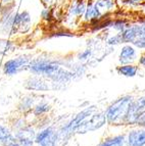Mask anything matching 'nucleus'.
Wrapping results in <instances>:
<instances>
[{"instance_id":"f257e3e1","label":"nucleus","mask_w":145,"mask_h":146,"mask_svg":"<svg viewBox=\"0 0 145 146\" xmlns=\"http://www.w3.org/2000/svg\"><path fill=\"white\" fill-rule=\"evenodd\" d=\"M28 68L34 75L47 77L57 82H63L70 77V74L67 73L65 70H61V66L55 60L51 59H33L30 61Z\"/></svg>"},{"instance_id":"f03ea898","label":"nucleus","mask_w":145,"mask_h":146,"mask_svg":"<svg viewBox=\"0 0 145 146\" xmlns=\"http://www.w3.org/2000/svg\"><path fill=\"white\" fill-rule=\"evenodd\" d=\"M134 98L130 95H125L118 98L107 107L105 113L106 123L114 126L126 125L129 110L133 102Z\"/></svg>"},{"instance_id":"7ed1b4c3","label":"nucleus","mask_w":145,"mask_h":146,"mask_svg":"<svg viewBox=\"0 0 145 146\" xmlns=\"http://www.w3.org/2000/svg\"><path fill=\"white\" fill-rule=\"evenodd\" d=\"M95 110H96L95 106H90V107H87V108H85V110H82L81 112H79L74 119H71L70 122L61 129V131L59 132V135H61V136H63V137H67L72 134V132H76L78 128H79L88 117H91V115L94 113Z\"/></svg>"},{"instance_id":"20e7f679","label":"nucleus","mask_w":145,"mask_h":146,"mask_svg":"<svg viewBox=\"0 0 145 146\" xmlns=\"http://www.w3.org/2000/svg\"><path fill=\"white\" fill-rule=\"evenodd\" d=\"M105 123H106V117H105V113H104V112L93 113L91 117H88V119L78 128L76 132L84 134V133H87V132L95 131V130L100 129Z\"/></svg>"},{"instance_id":"39448f33","label":"nucleus","mask_w":145,"mask_h":146,"mask_svg":"<svg viewBox=\"0 0 145 146\" xmlns=\"http://www.w3.org/2000/svg\"><path fill=\"white\" fill-rule=\"evenodd\" d=\"M30 59L27 58V56H19L17 58H12L5 61L3 66V72L7 76H15L19 74L24 68H28L30 63Z\"/></svg>"},{"instance_id":"423d86ee","label":"nucleus","mask_w":145,"mask_h":146,"mask_svg":"<svg viewBox=\"0 0 145 146\" xmlns=\"http://www.w3.org/2000/svg\"><path fill=\"white\" fill-rule=\"evenodd\" d=\"M57 134L52 128H45L37 133L35 143L38 146H56Z\"/></svg>"},{"instance_id":"0eeeda50","label":"nucleus","mask_w":145,"mask_h":146,"mask_svg":"<svg viewBox=\"0 0 145 146\" xmlns=\"http://www.w3.org/2000/svg\"><path fill=\"white\" fill-rule=\"evenodd\" d=\"M145 111V95L134 99L129 110L128 117H127L126 125H135L136 119L139 115Z\"/></svg>"},{"instance_id":"6e6552de","label":"nucleus","mask_w":145,"mask_h":146,"mask_svg":"<svg viewBox=\"0 0 145 146\" xmlns=\"http://www.w3.org/2000/svg\"><path fill=\"white\" fill-rule=\"evenodd\" d=\"M35 137V131L31 127H23L19 130H17L15 134V140H17L22 146H33Z\"/></svg>"},{"instance_id":"1a4fd4ad","label":"nucleus","mask_w":145,"mask_h":146,"mask_svg":"<svg viewBox=\"0 0 145 146\" xmlns=\"http://www.w3.org/2000/svg\"><path fill=\"white\" fill-rule=\"evenodd\" d=\"M137 59V51L132 45H125L122 47L121 52L118 54V61L121 64L133 63Z\"/></svg>"},{"instance_id":"9d476101","label":"nucleus","mask_w":145,"mask_h":146,"mask_svg":"<svg viewBox=\"0 0 145 146\" xmlns=\"http://www.w3.org/2000/svg\"><path fill=\"white\" fill-rule=\"evenodd\" d=\"M129 146H144L145 145V127L135 129L129 132L127 136Z\"/></svg>"},{"instance_id":"9b49d317","label":"nucleus","mask_w":145,"mask_h":146,"mask_svg":"<svg viewBox=\"0 0 145 146\" xmlns=\"http://www.w3.org/2000/svg\"><path fill=\"white\" fill-rule=\"evenodd\" d=\"M101 11H100V8L97 6V4H93L92 2H89L88 5L86 6V10H85L84 13V20L86 22H94V21L98 20L100 17H101Z\"/></svg>"},{"instance_id":"f8f14e48","label":"nucleus","mask_w":145,"mask_h":146,"mask_svg":"<svg viewBox=\"0 0 145 146\" xmlns=\"http://www.w3.org/2000/svg\"><path fill=\"white\" fill-rule=\"evenodd\" d=\"M122 43H133L135 39L138 37L137 26H130L123 32H120Z\"/></svg>"},{"instance_id":"ddd939ff","label":"nucleus","mask_w":145,"mask_h":146,"mask_svg":"<svg viewBox=\"0 0 145 146\" xmlns=\"http://www.w3.org/2000/svg\"><path fill=\"white\" fill-rule=\"evenodd\" d=\"M116 72L118 75L127 77V78H133L138 73V66H135L133 63L128 64H121L116 68Z\"/></svg>"},{"instance_id":"4468645a","label":"nucleus","mask_w":145,"mask_h":146,"mask_svg":"<svg viewBox=\"0 0 145 146\" xmlns=\"http://www.w3.org/2000/svg\"><path fill=\"white\" fill-rule=\"evenodd\" d=\"M26 87L31 90L36 91H45L48 90L49 86L45 83L41 78H31L26 82Z\"/></svg>"},{"instance_id":"2eb2a0df","label":"nucleus","mask_w":145,"mask_h":146,"mask_svg":"<svg viewBox=\"0 0 145 146\" xmlns=\"http://www.w3.org/2000/svg\"><path fill=\"white\" fill-rule=\"evenodd\" d=\"M85 10H86V5H85L84 1L83 0H77L71 6L70 13L72 15H76V17H80V15H84Z\"/></svg>"},{"instance_id":"dca6fc26","label":"nucleus","mask_w":145,"mask_h":146,"mask_svg":"<svg viewBox=\"0 0 145 146\" xmlns=\"http://www.w3.org/2000/svg\"><path fill=\"white\" fill-rule=\"evenodd\" d=\"M15 139V135L12 134L11 131L8 129L7 127L0 125V142L3 144L7 143Z\"/></svg>"},{"instance_id":"f3484780","label":"nucleus","mask_w":145,"mask_h":146,"mask_svg":"<svg viewBox=\"0 0 145 146\" xmlns=\"http://www.w3.org/2000/svg\"><path fill=\"white\" fill-rule=\"evenodd\" d=\"M126 140H127L126 137L124 136V135H118V136L105 139V140H104L103 142H101L98 146H114V144L121 143V142L126 141Z\"/></svg>"},{"instance_id":"a211bd4d","label":"nucleus","mask_w":145,"mask_h":146,"mask_svg":"<svg viewBox=\"0 0 145 146\" xmlns=\"http://www.w3.org/2000/svg\"><path fill=\"white\" fill-rule=\"evenodd\" d=\"M129 24L125 20H122V19H118V20H111L110 26L109 28H112V29L116 30V31L120 33V32H123L124 30H126L127 28H129Z\"/></svg>"},{"instance_id":"6ab92c4d","label":"nucleus","mask_w":145,"mask_h":146,"mask_svg":"<svg viewBox=\"0 0 145 146\" xmlns=\"http://www.w3.org/2000/svg\"><path fill=\"white\" fill-rule=\"evenodd\" d=\"M33 103H34L33 98H31V97L23 98L22 102H21V104H19V108L24 112L29 111V110H32V107H33Z\"/></svg>"},{"instance_id":"aec40b11","label":"nucleus","mask_w":145,"mask_h":146,"mask_svg":"<svg viewBox=\"0 0 145 146\" xmlns=\"http://www.w3.org/2000/svg\"><path fill=\"white\" fill-rule=\"evenodd\" d=\"M48 110H49V105L47 104V103L42 102L34 107L33 112H34L35 115H44V113H46Z\"/></svg>"},{"instance_id":"412c9836","label":"nucleus","mask_w":145,"mask_h":146,"mask_svg":"<svg viewBox=\"0 0 145 146\" xmlns=\"http://www.w3.org/2000/svg\"><path fill=\"white\" fill-rule=\"evenodd\" d=\"M96 4L100 9L101 8H105L106 10H110L114 6V0H98L96 2Z\"/></svg>"},{"instance_id":"4be33fe9","label":"nucleus","mask_w":145,"mask_h":146,"mask_svg":"<svg viewBox=\"0 0 145 146\" xmlns=\"http://www.w3.org/2000/svg\"><path fill=\"white\" fill-rule=\"evenodd\" d=\"M133 45L135 47H137V48L145 49V35L137 37L135 39V41L133 42Z\"/></svg>"},{"instance_id":"5701e85b","label":"nucleus","mask_w":145,"mask_h":146,"mask_svg":"<svg viewBox=\"0 0 145 146\" xmlns=\"http://www.w3.org/2000/svg\"><path fill=\"white\" fill-rule=\"evenodd\" d=\"M122 43V39H121V36H120V33L114 36H111L108 40H107V44L109 45H118V44Z\"/></svg>"},{"instance_id":"b1692460","label":"nucleus","mask_w":145,"mask_h":146,"mask_svg":"<svg viewBox=\"0 0 145 146\" xmlns=\"http://www.w3.org/2000/svg\"><path fill=\"white\" fill-rule=\"evenodd\" d=\"M54 17L53 15V12L51 9H44L42 11V19L44 21H47V22H50L52 19Z\"/></svg>"},{"instance_id":"393cba45","label":"nucleus","mask_w":145,"mask_h":146,"mask_svg":"<svg viewBox=\"0 0 145 146\" xmlns=\"http://www.w3.org/2000/svg\"><path fill=\"white\" fill-rule=\"evenodd\" d=\"M91 54H92L91 49H86V50H84V51L81 52V53L78 55V58L80 59V60H87L90 56H91Z\"/></svg>"},{"instance_id":"a878e982","label":"nucleus","mask_w":145,"mask_h":146,"mask_svg":"<svg viewBox=\"0 0 145 146\" xmlns=\"http://www.w3.org/2000/svg\"><path fill=\"white\" fill-rule=\"evenodd\" d=\"M135 125H137V126H140V127H145V111L142 112V113H141V115L137 117Z\"/></svg>"},{"instance_id":"bb28decb","label":"nucleus","mask_w":145,"mask_h":146,"mask_svg":"<svg viewBox=\"0 0 145 146\" xmlns=\"http://www.w3.org/2000/svg\"><path fill=\"white\" fill-rule=\"evenodd\" d=\"M145 0H125V3L129 5H140Z\"/></svg>"},{"instance_id":"cd10ccee","label":"nucleus","mask_w":145,"mask_h":146,"mask_svg":"<svg viewBox=\"0 0 145 146\" xmlns=\"http://www.w3.org/2000/svg\"><path fill=\"white\" fill-rule=\"evenodd\" d=\"M3 146H22V145H21V143H19L17 140H15V138L13 140H11V141L3 144Z\"/></svg>"},{"instance_id":"c85d7f7f","label":"nucleus","mask_w":145,"mask_h":146,"mask_svg":"<svg viewBox=\"0 0 145 146\" xmlns=\"http://www.w3.org/2000/svg\"><path fill=\"white\" fill-rule=\"evenodd\" d=\"M54 36L56 37H59V36H69V37H72L74 36L72 34H71V33H69V32H56V33H54Z\"/></svg>"},{"instance_id":"c756f323","label":"nucleus","mask_w":145,"mask_h":146,"mask_svg":"<svg viewBox=\"0 0 145 146\" xmlns=\"http://www.w3.org/2000/svg\"><path fill=\"white\" fill-rule=\"evenodd\" d=\"M138 62H139V64H140V66H145V52L140 55V57H139V60H138Z\"/></svg>"},{"instance_id":"7c9ffc66","label":"nucleus","mask_w":145,"mask_h":146,"mask_svg":"<svg viewBox=\"0 0 145 146\" xmlns=\"http://www.w3.org/2000/svg\"><path fill=\"white\" fill-rule=\"evenodd\" d=\"M44 1H45V2H49V1H50V0H44Z\"/></svg>"},{"instance_id":"2f4dec72","label":"nucleus","mask_w":145,"mask_h":146,"mask_svg":"<svg viewBox=\"0 0 145 146\" xmlns=\"http://www.w3.org/2000/svg\"><path fill=\"white\" fill-rule=\"evenodd\" d=\"M0 10H1V2H0Z\"/></svg>"}]
</instances>
